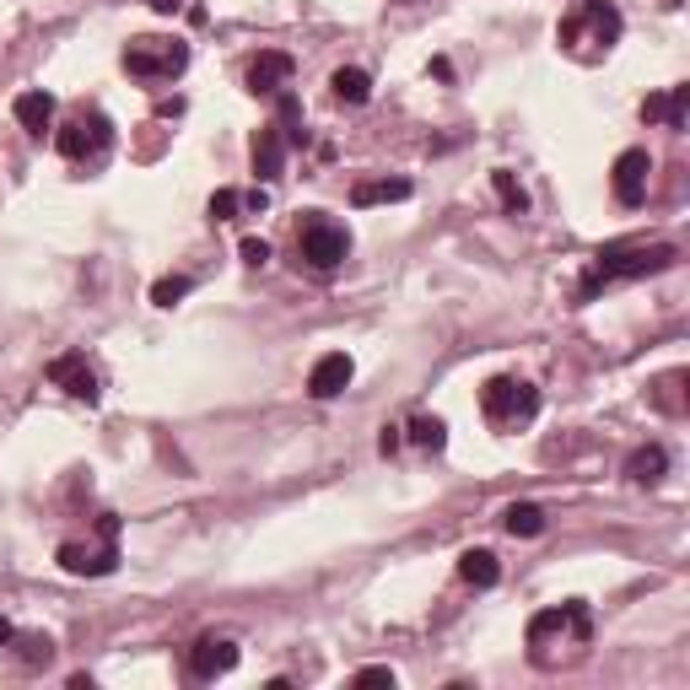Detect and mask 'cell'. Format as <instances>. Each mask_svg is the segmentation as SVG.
Masks as SVG:
<instances>
[{
	"label": "cell",
	"instance_id": "obj_31",
	"mask_svg": "<svg viewBox=\"0 0 690 690\" xmlns=\"http://www.w3.org/2000/svg\"><path fill=\"white\" fill-rule=\"evenodd\" d=\"M146 6H152V11H163V17H173V11H184L189 0H146Z\"/></svg>",
	"mask_w": 690,
	"mask_h": 690
},
{
	"label": "cell",
	"instance_id": "obj_12",
	"mask_svg": "<svg viewBox=\"0 0 690 690\" xmlns=\"http://www.w3.org/2000/svg\"><path fill=\"white\" fill-rule=\"evenodd\" d=\"M291 54H281V49H265V54H254L248 60V92L254 97H270V92H286L291 86Z\"/></svg>",
	"mask_w": 690,
	"mask_h": 690
},
{
	"label": "cell",
	"instance_id": "obj_3",
	"mask_svg": "<svg viewBox=\"0 0 690 690\" xmlns=\"http://www.w3.org/2000/svg\"><path fill=\"white\" fill-rule=\"evenodd\" d=\"M481 415H486L496 432H518L539 415V389L524 378H491L481 389Z\"/></svg>",
	"mask_w": 690,
	"mask_h": 690
},
{
	"label": "cell",
	"instance_id": "obj_5",
	"mask_svg": "<svg viewBox=\"0 0 690 690\" xmlns=\"http://www.w3.org/2000/svg\"><path fill=\"white\" fill-rule=\"evenodd\" d=\"M346 254H351V233H346V227H334L329 216L308 210V216L297 222V259H302L308 270L329 276V270H340V265H346Z\"/></svg>",
	"mask_w": 690,
	"mask_h": 690
},
{
	"label": "cell",
	"instance_id": "obj_22",
	"mask_svg": "<svg viewBox=\"0 0 690 690\" xmlns=\"http://www.w3.org/2000/svg\"><path fill=\"white\" fill-rule=\"evenodd\" d=\"M405 432H410V443L421 447V453H443V443H447V426L437 421V415H415Z\"/></svg>",
	"mask_w": 690,
	"mask_h": 690
},
{
	"label": "cell",
	"instance_id": "obj_16",
	"mask_svg": "<svg viewBox=\"0 0 690 690\" xmlns=\"http://www.w3.org/2000/svg\"><path fill=\"white\" fill-rule=\"evenodd\" d=\"M686 109H690V86L652 92L648 103H642V120H648V124H669V130H686Z\"/></svg>",
	"mask_w": 690,
	"mask_h": 690
},
{
	"label": "cell",
	"instance_id": "obj_15",
	"mask_svg": "<svg viewBox=\"0 0 690 690\" xmlns=\"http://www.w3.org/2000/svg\"><path fill=\"white\" fill-rule=\"evenodd\" d=\"M11 114H17V124H22L28 135H43V130L54 124V97H49L43 86H28V92H17Z\"/></svg>",
	"mask_w": 690,
	"mask_h": 690
},
{
	"label": "cell",
	"instance_id": "obj_28",
	"mask_svg": "<svg viewBox=\"0 0 690 690\" xmlns=\"http://www.w3.org/2000/svg\"><path fill=\"white\" fill-rule=\"evenodd\" d=\"M244 265H254V270L270 265V244L265 238H244Z\"/></svg>",
	"mask_w": 690,
	"mask_h": 690
},
{
	"label": "cell",
	"instance_id": "obj_7",
	"mask_svg": "<svg viewBox=\"0 0 690 690\" xmlns=\"http://www.w3.org/2000/svg\"><path fill=\"white\" fill-rule=\"evenodd\" d=\"M97 545H82V539H65L60 545V567L71 571V577H109V571L120 567V518L114 513H103L97 518Z\"/></svg>",
	"mask_w": 690,
	"mask_h": 690
},
{
	"label": "cell",
	"instance_id": "obj_19",
	"mask_svg": "<svg viewBox=\"0 0 690 690\" xmlns=\"http://www.w3.org/2000/svg\"><path fill=\"white\" fill-rule=\"evenodd\" d=\"M502 528H507L513 539H534V534H545V507H534V502H513V507L502 513Z\"/></svg>",
	"mask_w": 690,
	"mask_h": 690
},
{
	"label": "cell",
	"instance_id": "obj_8",
	"mask_svg": "<svg viewBox=\"0 0 690 690\" xmlns=\"http://www.w3.org/2000/svg\"><path fill=\"white\" fill-rule=\"evenodd\" d=\"M109 141H114V124L103 114H76L71 124H60V135H54L60 157H71V163H97L109 152Z\"/></svg>",
	"mask_w": 690,
	"mask_h": 690
},
{
	"label": "cell",
	"instance_id": "obj_10",
	"mask_svg": "<svg viewBox=\"0 0 690 690\" xmlns=\"http://www.w3.org/2000/svg\"><path fill=\"white\" fill-rule=\"evenodd\" d=\"M49 383H54V389H65L71 400H86V405H97V394H103V389H97V367L86 362L82 351L54 357V362H49Z\"/></svg>",
	"mask_w": 690,
	"mask_h": 690
},
{
	"label": "cell",
	"instance_id": "obj_27",
	"mask_svg": "<svg viewBox=\"0 0 690 690\" xmlns=\"http://www.w3.org/2000/svg\"><path fill=\"white\" fill-rule=\"evenodd\" d=\"M680 383H686V372H669V378L658 383V405H663V410H680V394H674Z\"/></svg>",
	"mask_w": 690,
	"mask_h": 690
},
{
	"label": "cell",
	"instance_id": "obj_21",
	"mask_svg": "<svg viewBox=\"0 0 690 690\" xmlns=\"http://www.w3.org/2000/svg\"><path fill=\"white\" fill-rule=\"evenodd\" d=\"M663 470H669V453H663V447H637L631 464H626V475H631L637 486H658Z\"/></svg>",
	"mask_w": 690,
	"mask_h": 690
},
{
	"label": "cell",
	"instance_id": "obj_4",
	"mask_svg": "<svg viewBox=\"0 0 690 690\" xmlns=\"http://www.w3.org/2000/svg\"><path fill=\"white\" fill-rule=\"evenodd\" d=\"M620 11L609 6V0H583L577 11H571L567 22H562V43H567L571 54H599L609 43H620Z\"/></svg>",
	"mask_w": 690,
	"mask_h": 690
},
{
	"label": "cell",
	"instance_id": "obj_17",
	"mask_svg": "<svg viewBox=\"0 0 690 690\" xmlns=\"http://www.w3.org/2000/svg\"><path fill=\"white\" fill-rule=\"evenodd\" d=\"M389 200H410V178H362L351 189V205H389Z\"/></svg>",
	"mask_w": 690,
	"mask_h": 690
},
{
	"label": "cell",
	"instance_id": "obj_14",
	"mask_svg": "<svg viewBox=\"0 0 690 690\" xmlns=\"http://www.w3.org/2000/svg\"><path fill=\"white\" fill-rule=\"evenodd\" d=\"M248 163H254V178H259V184H276V178H281V173H286V135H281V124H265V130L254 135Z\"/></svg>",
	"mask_w": 690,
	"mask_h": 690
},
{
	"label": "cell",
	"instance_id": "obj_18",
	"mask_svg": "<svg viewBox=\"0 0 690 690\" xmlns=\"http://www.w3.org/2000/svg\"><path fill=\"white\" fill-rule=\"evenodd\" d=\"M329 92H334L340 103H351V109H357V103H367V97H372V76H367V71H357V65H340V71L329 76Z\"/></svg>",
	"mask_w": 690,
	"mask_h": 690
},
{
	"label": "cell",
	"instance_id": "obj_9",
	"mask_svg": "<svg viewBox=\"0 0 690 690\" xmlns=\"http://www.w3.org/2000/svg\"><path fill=\"white\" fill-rule=\"evenodd\" d=\"M648 173H652V157L642 152V146L620 152L615 167H609V189H615V200H620V205H642V200H648Z\"/></svg>",
	"mask_w": 690,
	"mask_h": 690
},
{
	"label": "cell",
	"instance_id": "obj_23",
	"mask_svg": "<svg viewBox=\"0 0 690 690\" xmlns=\"http://www.w3.org/2000/svg\"><path fill=\"white\" fill-rule=\"evenodd\" d=\"M17 658H22V669H39V663H49L54 658V642L49 637H17Z\"/></svg>",
	"mask_w": 690,
	"mask_h": 690
},
{
	"label": "cell",
	"instance_id": "obj_2",
	"mask_svg": "<svg viewBox=\"0 0 690 690\" xmlns=\"http://www.w3.org/2000/svg\"><path fill=\"white\" fill-rule=\"evenodd\" d=\"M674 265V248L669 244H605L594 254L588 276H583V297H594L609 281H637V276H658Z\"/></svg>",
	"mask_w": 690,
	"mask_h": 690
},
{
	"label": "cell",
	"instance_id": "obj_29",
	"mask_svg": "<svg viewBox=\"0 0 690 690\" xmlns=\"http://www.w3.org/2000/svg\"><path fill=\"white\" fill-rule=\"evenodd\" d=\"M357 686H394V669H357Z\"/></svg>",
	"mask_w": 690,
	"mask_h": 690
},
{
	"label": "cell",
	"instance_id": "obj_26",
	"mask_svg": "<svg viewBox=\"0 0 690 690\" xmlns=\"http://www.w3.org/2000/svg\"><path fill=\"white\" fill-rule=\"evenodd\" d=\"M238 210H244V195H238V189H216V195H210V222H233Z\"/></svg>",
	"mask_w": 690,
	"mask_h": 690
},
{
	"label": "cell",
	"instance_id": "obj_30",
	"mask_svg": "<svg viewBox=\"0 0 690 690\" xmlns=\"http://www.w3.org/2000/svg\"><path fill=\"white\" fill-rule=\"evenodd\" d=\"M383 453H400V426H383V437H378Z\"/></svg>",
	"mask_w": 690,
	"mask_h": 690
},
{
	"label": "cell",
	"instance_id": "obj_24",
	"mask_svg": "<svg viewBox=\"0 0 690 690\" xmlns=\"http://www.w3.org/2000/svg\"><path fill=\"white\" fill-rule=\"evenodd\" d=\"M189 297V276H163V281L152 286V302L157 308H173V302H184Z\"/></svg>",
	"mask_w": 690,
	"mask_h": 690
},
{
	"label": "cell",
	"instance_id": "obj_25",
	"mask_svg": "<svg viewBox=\"0 0 690 690\" xmlns=\"http://www.w3.org/2000/svg\"><path fill=\"white\" fill-rule=\"evenodd\" d=\"M491 184H496V195H502V205H507V210H528L524 184H518L513 173H491Z\"/></svg>",
	"mask_w": 690,
	"mask_h": 690
},
{
	"label": "cell",
	"instance_id": "obj_11",
	"mask_svg": "<svg viewBox=\"0 0 690 690\" xmlns=\"http://www.w3.org/2000/svg\"><path fill=\"white\" fill-rule=\"evenodd\" d=\"M233 669H238V642H227V637H200L189 648V674L195 680H222Z\"/></svg>",
	"mask_w": 690,
	"mask_h": 690
},
{
	"label": "cell",
	"instance_id": "obj_6",
	"mask_svg": "<svg viewBox=\"0 0 690 690\" xmlns=\"http://www.w3.org/2000/svg\"><path fill=\"white\" fill-rule=\"evenodd\" d=\"M124 71L135 82H173L189 71V43L178 39H130L124 49Z\"/></svg>",
	"mask_w": 690,
	"mask_h": 690
},
{
	"label": "cell",
	"instance_id": "obj_32",
	"mask_svg": "<svg viewBox=\"0 0 690 690\" xmlns=\"http://www.w3.org/2000/svg\"><path fill=\"white\" fill-rule=\"evenodd\" d=\"M11 642H17V626H11V620L0 615V648H11Z\"/></svg>",
	"mask_w": 690,
	"mask_h": 690
},
{
	"label": "cell",
	"instance_id": "obj_1",
	"mask_svg": "<svg viewBox=\"0 0 690 690\" xmlns=\"http://www.w3.org/2000/svg\"><path fill=\"white\" fill-rule=\"evenodd\" d=\"M588 631H594V620H588V605H583V599L539 609L524 631L528 658H534L539 669H556L562 658H571L577 648H588Z\"/></svg>",
	"mask_w": 690,
	"mask_h": 690
},
{
	"label": "cell",
	"instance_id": "obj_13",
	"mask_svg": "<svg viewBox=\"0 0 690 690\" xmlns=\"http://www.w3.org/2000/svg\"><path fill=\"white\" fill-rule=\"evenodd\" d=\"M351 378H357V362H351L346 351H329V357H319L313 372H308V394H313V400H334V394L351 389Z\"/></svg>",
	"mask_w": 690,
	"mask_h": 690
},
{
	"label": "cell",
	"instance_id": "obj_20",
	"mask_svg": "<svg viewBox=\"0 0 690 690\" xmlns=\"http://www.w3.org/2000/svg\"><path fill=\"white\" fill-rule=\"evenodd\" d=\"M459 577H464L470 588H496L502 567H496V556H491V550H464V556H459Z\"/></svg>",
	"mask_w": 690,
	"mask_h": 690
}]
</instances>
